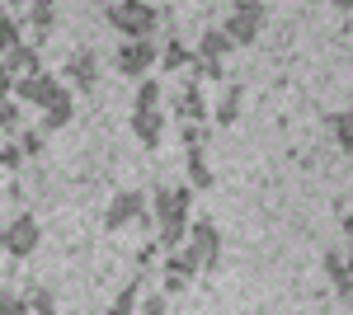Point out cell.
<instances>
[{"mask_svg":"<svg viewBox=\"0 0 353 315\" xmlns=\"http://www.w3.org/2000/svg\"><path fill=\"white\" fill-rule=\"evenodd\" d=\"M109 24L123 33V43H146L161 28V10L156 5H141V0H128V5H113L109 10Z\"/></svg>","mask_w":353,"mask_h":315,"instance_id":"6da1fadb","label":"cell"},{"mask_svg":"<svg viewBox=\"0 0 353 315\" xmlns=\"http://www.w3.org/2000/svg\"><path fill=\"white\" fill-rule=\"evenodd\" d=\"M14 94L24 99V104H38L43 113L52 104H66L71 94H66V85L52 76V71H43V76H24V80H14Z\"/></svg>","mask_w":353,"mask_h":315,"instance_id":"7a4b0ae2","label":"cell"},{"mask_svg":"<svg viewBox=\"0 0 353 315\" xmlns=\"http://www.w3.org/2000/svg\"><path fill=\"white\" fill-rule=\"evenodd\" d=\"M264 5H254V0H236L231 5V14H226V24H221V33L236 43V48H245V43H254V33H259V24H264Z\"/></svg>","mask_w":353,"mask_h":315,"instance_id":"3957f363","label":"cell"},{"mask_svg":"<svg viewBox=\"0 0 353 315\" xmlns=\"http://www.w3.org/2000/svg\"><path fill=\"white\" fill-rule=\"evenodd\" d=\"M38 240H43L38 216H33V212H19V216L0 231V250H5V254H14V259H24V254H33V250H38Z\"/></svg>","mask_w":353,"mask_h":315,"instance_id":"277c9868","label":"cell"},{"mask_svg":"<svg viewBox=\"0 0 353 315\" xmlns=\"http://www.w3.org/2000/svg\"><path fill=\"white\" fill-rule=\"evenodd\" d=\"M184 254L193 259V268H212V263L221 259V236L217 226L208 221V216H198L189 226V245H184Z\"/></svg>","mask_w":353,"mask_h":315,"instance_id":"5b68a950","label":"cell"},{"mask_svg":"<svg viewBox=\"0 0 353 315\" xmlns=\"http://www.w3.org/2000/svg\"><path fill=\"white\" fill-rule=\"evenodd\" d=\"M156 61H161V48H156V38H146V43H123V48L113 52V66H118V76H146Z\"/></svg>","mask_w":353,"mask_h":315,"instance_id":"8992f818","label":"cell"},{"mask_svg":"<svg viewBox=\"0 0 353 315\" xmlns=\"http://www.w3.org/2000/svg\"><path fill=\"white\" fill-rule=\"evenodd\" d=\"M137 216H146V198H141L137 188H123V193L109 203V212H104V226H109V231H123L128 221H137Z\"/></svg>","mask_w":353,"mask_h":315,"instance_id":"52a82bcc","label":"cell"},{"mask_svg":"<svg viewBox=\"0 0 353 315\" xmlns=\"http://www.w3.org/2000/svg\"><path fill=\"white\" fill-rule=\"evenodd\" d=\"M170 104H174V118H179V123H198V128L208 123V99H203L198 80H189V85H184V90L170 99Z\"/></svg>","mask_w":353,"mask_h":315,"instance_id":"ba28073f","label":"cell"},{"mask_svg":"<svg viewBox=\"0 0 353 315\" xmlns=\"http://www.w3.org/2000/svg\"><path fill=\"white\" fill-rule=\"evenodd\" d=\"M132 132L141 146H161L165 141V108H132Z\"/></svg>","mask_w":353,"mask_h":315,"instance_id":"9c48e42d","label":"cell"},{"mask_svg":"<svg viewBox=\"0 0 353 315\" xmlns=\"http://www.w3.org/2000/svg\"><path fill=\"white\" fill-rule=\"evenodd\" d=\"M198 273L193 268V259L179 250V254H165V268H161V278H165V292H179V287H189V278Z\"/></svg>","mask_w":353,"mask_h":315,"instance_id":"30bf717a","label":"cell"},{"mask_svg":"<svg viewBox=\"0 0 353 315\" xmlns=\"http://www.w3.org/2000/svg\"><path fill=\"white\" fill-rule=\"evenodd\" d=\"M5 66L14 71V80H24V76H43V52H38L33 43H24V48H14V52L5 57Z\"/></svg>","mask_w":353,"mask_h":315,"instance_id":"8fae6325","label":"cell"},{"mask_svg":"<svg viewBox=\"0 0 353 315\" xmlns=\"http://www.w3.org/2000/svg\"><path fill=\"white\" fill-rule=\"evenodd\" d=\"M66 76H71V85L81 90V94H90V85H94V76H99V61L90 52H76L71 61H66Z\"/></svg>","mask_w":353,"mask_h":315,"instance_id":"7c38bea8","label":"cell"},{"mask_svg":"<svg viewBox=\"0 0 353 315\" xmlns=\"http://www.w3.org/2000/svg\"><path fill=\"white\" fill-rule=\"evenodd\" d=\"M236 52V43L221 33V28H203V43H198V57H212V61H226Z\"/></svg>","mask_w":353,"mask_h":315,"instance_id":"4fadbf2b","label":"cell"},{"mask_svg":"<svg viewBox=\"0 0 353 315\" xmlns=\"http://www.w3.org/2000/svg\"><path fill=\"white\" fill-rule=\"evenodd\" d=\"M14 48H24V24L10 10H0V57H10Z\"/></svg>","mask_w":353,"mask_h":315,"instance_id":"5bb4252c","label":"cell"},{"mask_svg":"<svg viewBox=\"0 0 353 315\" xmlns=\"http://www.w3.org/2000/svg\"><path fill=\"white\" fill-rule=\"evenodd\" d=\"M236 118H241V85H226L221 99H217V123H221V128H231Z\"/></svg>","mask_w":353,"mask_h":315,"instance_id":"9a60e30c","label":"cell"},{"mask_svg":"<svg viewBox=\"0 0 353 315\" xmlns=\"http://www.w3.org/2000/svg\"><path fill=\"white\" fill-rule=\"evenodd\" d=\"M161 66H165V71H179V66H193V52L184 48V43H179V38H170V43L161 48Z\"/></svg>","mask_w":353,"mask_h":315,"instance_id":"2e32d148","label":"cell"},{"mask_svg":"<svg viewBox=\"0 0 353 315\" xmlns=\"http://www.w3.org/2000/svg\"><path fill=\"white\" fill-rule=\"evenodd\" d=\"M189 188H212V170H208L203 151H189Z\"/></svg>","mask_w":353,"mask_h":315,"instance_id":"e0dca14e","label":"cell"},{"mask_svg":"<svg viewBox=\"0 0 353 315\" xmlns=\"http://www.w3.org/2000/svg\"><path fill=\"white\" fill-rule=\"evenodd\" d=\"M71 113H76V108H71V99H66V104H52L48 113H43V128H38V132H61L66 123H71Z\"/></svg>","mask_w":353,"mask_h":315,"instance_id":"ac0fdd59","label":"cell"},{"mask_svg":"<svg viewBox=\"0 0 353 315\" xmlns=\"http://www.w3.org/2000/svg\"><path fill=\"white\" fill-rule=\"evenodd\" d=\"M161 104H165L161 80H141V85H137V108H161Z\"/></svg>","mask_w":353,"mask_h":315,"instance_id":"d6986e66","label":"cell"},{"mask_svg":"<svg viewBox=\"0 0 353 315\" xmlns=\"http://www.w3.org/2000/svg\"><path fill=\"white\" fill-rule=\"evenodd\" d=\"M226 76V61H212V57L193 52V80H221Z\"/></svg>","mask_w":353,"mask_h":315,"instance_id":"ffe728a7","label":"cell"},{"mask_svg":"<svg viewBox=\"0 0 353 315\" xmlns=\"http://www.w3.org/2000/svg\"><path fill=\"white\" fill-rule=\"evenodd\" d=\"M28 296H19L14 287H0V315H28Z\"/></svg>","mask_w":353,"mask_h":315,"instance_id":"44dd1931","label":"cell"},{"mask_svg":"<svg viewBox=\"0 0 353 315\" xmlns=\"http://www.w3.org/2000/svg\"><path fill=\"white\" fill-rule=\"evenodd\" d=\"M28 24L38 28V33H48L57 24V5H28Z\"/></svg>","mask_w":353,"mask_h":315,"instance_id":"7402d4cb","label":"cell"},{"mask_svg":"<svg viewBox=\"0 0 353 315\" xmlns=\"http://www.w3.org/2000/svg\"><path fill=\"white\" fill-rule=\"evenodd\" d=\"M109 315H137V283H128V287H123L118 296H113Z\"/></svg>","mask_w":353,"mask_h":315,"instance_id":"603a6c76","label":"cell"},{"mask_svg":"<svg viewBox=\"0 0 353 315\" xmlns=\"http://www.w3.org/2000/svg\"><path fill=\"white\" fill-rule=\"evenodd\" d=\"M330 132H334V141H339L344 151H353V123H349V113H334V118H330Z\"/></svg>","mask_w":353,"mask_h":315,"instance_id":"cb8c5ba5","label":"cell"},{"mask_svg":"<svg viewBox=\"0 0 353 315\" xmlns=\"http://www.w3.org/2000/svg\"><path fill=\"white\" fill-rule=\"evenodd\" d=\"M28 306H33V315H57V301L48 287H33L28 292Z\"/></svg>","mask_w":353,"mask_h":315,"instance_id":"d4e9b609","label":"cell"},{"mask_svg":"<svg viewBox=\"0 0 353 315\" xmlns=\"http://www.w3.org/2000/svg\"><path fill=\"white\" fill-rule=\"evenodd\" d=\"M203 136H208V132L198 128V123H179V141H184V151H203Z\"/></svg>","mask_w":353,"mask_h":315,"instance_id":"484cf974","label":"cell"},{"mask_svg":"<svg viewBox=\"0 0 353 315\" xmlns=\"http://www.w3.org/2000/svg\"><path fill=\"white\" fill-rule=\"evenodd\" d=\"M0 165H5L10 174L24 170V151H19V141H5V146H0Z\"/></svg>","mask_w":353,"mask_h":315,"instance_id":"4316f807","label":"cell"},{"mask_svg":"<svg viewBox=\"0 0 353 315\" xmlns=\"http://www.w3.org/2000/svg\"><path fill=\"white\" fill-rule=\"evenodd\" d=\"M43 146H48L43 132H19V151H24V156H43Z\"/></svg>","mask_w":353,"mask_h":315,"instance_id":"83f0119b","label":"cell"},{"mask_svg":"<svg viewBox=\"0 0 353 315\" xmlns=\"http://www.w3.org/2000/svg\"><path fill=\"white\" fill-rule=\"evenodd\" d=\"M10 94H14V71H10L5 57H0V104H10Z\"/></svg>","mask_w":353,"mask_h":315,"instance_id":"f1b7e54d","label":"cell"},{"mask_svg":"<svg viewBox=\"0 0 353 315\" xmlns=\"http://www.w3.org/2000/svg\"><path fill=\"white\" fill-rule=\"evenodd\" d=\"M14 128H19V108L10 99V104H0V132H14Z\"/></svg>","mask_w":353,"mask_h":315,"instance_id":"f546056e","label":"cell"},{"mask_svg":"<svg viewBox=\"0 0 353 315\" xmlns=\"http://www.w3.org/2000/svg\"><path fill=\"white\" fill-rule=\"evenodd\" d=\"M137 315H165V296H146V306Z\"/></svg>","mask_w":353,"mask_h":315,"instance_id":"4dcf8cb0","label":"cell"},{"mask_svg":"<svg viewBox=\"0 0 353 315\" xmlns=\"http://www.w3.org/2000/svg\"><path fill=\"white\" fill-rule=\"evenodd\" d=\"M344 236L353 240V212H344Z\"/></svg>","mask_w":353,"mask_h":315,"instance_id":"1f68e13d","label":"cell"}]
</instances>
